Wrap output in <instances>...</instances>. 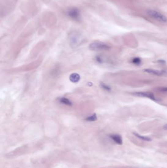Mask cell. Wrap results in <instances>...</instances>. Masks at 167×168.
<instances>
[{"label":"cell","instance_id":"obj_14","mask_svg":"<svg viewBox=\"0 0 167 168\" xmlns=\"http://www.w3.org/2000/svg\"><path fill=\"white\" fill-rule=\"evenodd\" d=\"M156 90L161 93H167V87H159L157 88Z\"/></svg>","mask_w":167,"mask_h":168},{"label":"cell","instance_id":"obj_2","mask_svg":"<svg viewBox=\"0 0 167 168\" xmlns=\"http://www.w3.org/2000/svg\"><path fill=\"white\" fill-rule=\"evenodd\" d=\"M69 38L70 44L72 46H77L81 41V36L77 32L74 31L71 32L69 35Z\"/></svg>","mask_w":167,"mask_h":168},{"label":"cell","instance_id":"obj_13","mask_svg":"<svg viewBox=\"0 0 167 168\" xmlns=\"http://www.w3.org/2000/svg\"><path fill=\"white\" fill-rule=\"evenodd\" d=\"M101 86L103 89L105 90L106 91H110L111 90L110 87L109 86L107 85L106 84H105V83H101Z\"/></svg>","mask_w":167,"mask_h":168},{"label":"cell","instance_id":"obj_8","mask_svg":"<svg viewBox=\"0 0 167 168\" xmlns=\"http://www.w3.org/2000/svg\"><path fill=\"white\" fill-rule=\"evenodd\" d=\"M80 76L77 73H72L70 76V80L72 83H76L80 81Z\"/></svg>","mask_w":167,"mask_h":168},{"label":"cell","instance_id":"obj_4","mask_svg":"<svg viewBox=\"0 0 167 168\" xmlns=\"http://www.w3.org/2000/svg\"><path fill=\"white\" fill-rule=\"evenodd\" d=\"M132 94L137 97H141L148 98L155 101L157 100L156 98L155 97L154 94H152V93H149V92H136V93H132Z\"/></svg>","mask_w":167,"mask_h":168},{"label":"cell","instance_id":"obj_1","mask_svg":"<svg viewBox=\"0 0 167 168\" xmlns=\"http://www.w3.org/2000/svg\"><path fill=\"white\" fill-rule=\"evenodd\" d=\"M147 13L149 16L157 21H160L161 22H167V18L166 16H165L164 15L157 11L154 10H147Z\"/></svg>","mask_w":167,"mask_h":168},{"label":"cell","instance_id":"obj_15","mask_svg":"<svg viewBox=\"0 0 167 168\" xmlns=\"http://www.w3.org/2000/svg\"><path fill=\"white\" fill-rule=\"evenodd\" d=\"M157 62L158 63H161V64H165V63H166L165 61H164V60H158V61H157Z\"/></svg>","mask_w":167,"mask_h":168},{"label":"cell","instance_id":"obj_5","mask_svg":"<svg viewBox=\"0 0 167 168\" xmlns=\"http://www.w3.org/2000/svg\"><path fill=\"white\" fill-rule=\"evenodd\" d=\"M67 14L70 17L74 20H79L80 19V13L79 10L76 8L70 9L67 11Z\"/></svg>","mask_w":167,"mask_h":168},{"label":"cell","instance_id":"obj_9","mask_svg":"<svg viewBox=\"0 0 167 168\" xmlns=\"http://www.w3.org/2000/svg\"><path fill=\"white\" fill-rule=\"evenodd\" d=\"M133 134L138 138L140 139L141 140H143V141H147V142H150V141H151V139L148 137L142 136V135H140V134L137 133H134Z\"/></svg>","mask_w":167,"mask_h":168},{"label":"cell","instance_id":"obj_7","mask_svg":"<svg viewBox=\"0 0 167 168\" xmlns=\"http://www.w3.org/2000/svg\"><path fill=\"white\" fill-rule=\"evenodd\" d=\"M143 71L145 72H147V73L154 74V75L157 76L162 75H163L165 72L164 71H157V70L150 69V68H146V69H144Z\"/></svg>","mask_w":167,"mask_h":168},{"label":"cell","instance_id":"obj_6","mask_svg":"<svg viewBox=\"0 0 167 168\" xmlns=\"http://www.w3.org/2000/svg\"><path fill=\"white\" fill-rule=\"evenodd\" d=\"M109 137L115 143H117L118 145H122L123 144V139L120 135L118 134H112L110 135Z\"/></svg>","mask_w":167,"mask_h":168},{"label":"cell","instance_id":"obj_12","mask_svg":"<svg viewBox=\"0 0 167 168\" xmlns=\"http://www.w3.org/2000/svg\"><path fill=\"white\" fill-rule=\"evenodd\" d=\"M141 62L142 61L141 59L138 58V57L134 58L132 59V63H134V64H136V65H140L141 63Z\"/></svg>","mask_w":167,"mask_h":168},{"label":"cell","instance_id":"obj_16","mask_svg":"<svg viewBox=\"0 0 167 168\" xmlns=\"http://www.w3.org/2000/svg\"><path fill=\"white\" fill-rule=\"evenodd\" d=\"M163 129L164 130H167V124L165 125L163 127Z\"/></svg>","mask_w":167,"mask_h":168},{"label":"cell","instance_id":"obj_10","mask_svg":"<svg viewBox=\"0 0 167 168\" xmlns=\"http://www.w3.org/2000/svg\"><path fill=\"white\" fill-rule=\"evenodd\" d=\"M60 102L65 104V105H68V106H72V103L69 99H67L66 98H61L60 99Z\"/></svg>","mask_w":167,"mask_h":168},{"label":"cell","instance_id":"obj_11","mask_svg":"<svg viewBox=\"0 0 167 168\" xmlns=\"http://www.w3.org/2000/svg\"><path fill=\"white\" fill-rule=\"evenodd\" d=\"M97 120V117L96 114H93V115H92L91 116L87 117L86 119V120L88 121H95Z\"/></svg>","mask_w":167,"mask_h":168},{"label":"cell","instance_id":"obj_3","mask_svg":"<svg viewBox=\"0 0 167 168\" xmlns=\"http://www.w3.org/2000/svg\"><path fill=\"white\" fill-rule=\"evenodd\" d=\"M90 49L92 50H106L110 49L109 46L101 42H94L89 46Z\"/></svg>","mask_w":167,"mask_h":168}]
</instances>
